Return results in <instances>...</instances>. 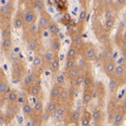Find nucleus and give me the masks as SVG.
Here are the masks:
<instances>
[{
	"label": "nucleus",
	"instance_id": "obj_1",
	"mask_svg": "<svg viewBox=\"0 0 126 126\" xmlns=\"http://www.w3.org/2000/svg\"><path fill=\"white\" fill-rule=\"evenodd\" d=\"M12 80L14 83H19L26 76V68L21 60H16L12 62Z\"/></svg>",
	"mask_w": 126,
	"mask_h": 126
},
{
	"label": "nucleus",
	"instance_id": "obj_2",
	"mask_svg": "<svg viewBox=\"0 0 126 126\" xmlns=\"http://www.w3.org/2000/svg\"><path fill=\"white\" fill-rule=\"evenodd\" d=\"M81 56H83L87 61H93L97 57V51L95 46L91 43H86L84 49L81 52Z\"/></svg>",
	"mask_w": 126,
	"mask_h": 126
},
{
	"label": "nucleus",
	"instance_id": "obj_3",
	"mask_svg": "<svg viewBox=\"0 0 126 126\" xmlns=\"http://www.w3.org/2000/svg\"><path fill=\"white\" fill-rule=\"evenodd\" d=\"M125 117H126V111H124L121 106H117L111 121L112 126H122V124L125 121Z\"/></svg>",
	"mask_w": 126,
	"mask_h": 126
},
{
	"label": "nucleus",
	"instance_id": "obj_4",
	"mask_svg": "<svg viewBox=\"0 0 126 126\" xmlns=\"http://www.w3.org/2000/svg\"><path fill=\"white\" fill-rule=\"evenodd\" d=\"M37 11L34 8H26L23 11V18H24V22L25 25H31V24H34L36 22L37 19Z\"/></svg>",
	"mask_w": 126,
	"mask_h": 126
},
{
	"label": "nucleus",
	"instance_id": "obj_5",
	"mask_svg": "<svg viewBox=\"0 0 126 126\" xmlns=\"http://www.w3.org/2000/svg\"><path fill=\"white\" fill-rule=\"evenodd\" d=\"M51 17L50 15L43 11L40 13L39 15V18H38V21H37V24H38V27H39V31L41 32V31H44V30H47V28H48L49 24L51 23Z\"/></svg>",
	"mask_w": 126,
	"mask_h": 126
},
{
	"label": "nucleus",
	"instance_id": "obj_6",
	"mask_svg": "<svg viewBox=\"0 0 126 126\" xmlns=\"http://www.w3.org/2000/svg\"><path fill=\"white\" fill-rule=\"evenodd\" d=\"M39 79V75L34 73V72H31L29 74H26V76L23 78L22 80V87L24 90H28L33 84H35L37 82V80Z\"/></svg>",
	"mask_w": 126,
	"mask_h": 126
},
{
	"label": "nucleus",
	"instance_id": "obj_7",
	"mask_svg": "<svg viewBox=\"0 0 126 126\" xmlns=\"http://www.w3.org/2000/svg\"><path fill=\"white\" fill-rule=\"evenodd\" d=\"M20 107L17 103H8L7 107H6V110H5V117L6 119L9 121L11 119H13L15 116H16L19 111H20Z\"/></svg>",
	"mask_w": 126,
	"mask_h": 126
},
{
	"label": "nucleus",
	"instance_id": "obj_8",
	"mask_svg": "<svg viewBox=\"0 0 126 126\" xmlns=\"http://www.w3.org/2000/svg\"><path fill=\"white\" fill-rule=\"evenodd\" d=\"M116 68V63L115 60H107L103 62V71L109 78L114 77V72Z\"/></svg>",
	"mask_w": 126,
	"mask_h": 126
},
{
	"label": "nucleus",
	"instance_id": "obj_9",
	"mask_svg": "<svg viewBox=\"0 0 126 126\" xmlns=\"http://www.w3.org/2000/svg\"><path fill=\"white\" fill-rule=\"evenodd\" d=\"M71 45L74 47V48H76L78 51H79V53H80L84 49L86 43L84 42V39L82 38V36L80 34H74L73 37H72V43H71Z\"/></svg>",
	"mask_w": 126,
	"mask_h": 126
},
{
	"label": "nucleus",
	"instance_id": "obj_10",
	"mask_svg": "<svg viewBox=\"0 0 126 126\" xmlns=\"http://www.w3.org/2000/svg\"><path fill=\"white\" fill-rule=\"evenodd\" d=\"M82 117V113L78 109L71 110L68 113V124H80V120Z\"/></svg>",
	"mask_w": 126,
	"mask_h": 126
},
{
	"label": "nucleus",
	"instance_id": "obj_11",
	"mask_svg": "<svg viewBox=\"0 0 126 126\" xmlns=\"http://www.w3.org/2000/svg\"><path fill=\"white\" fill-rule=\"evenodd\" d=\"M26 47H27V50L29 51L37 52L40 48V42L38 37H29L26 41Z\"/></svg>",
	"mask_w": 126,
	"mask_h": 126
},
{
	"label": "nucleus",
	"instance_id": "obj_12",
	"mask_svg": "<svg viewBox=\"0 0 126 126\" xmlns=\"http://www.w3.org/2000/svg\"><path fill=\"white\" fill-rule=\"evenodd\" d=\"M12 89L10 88V85L6 80L5 75H3V72H1V77H0V94L1 96H5Z\"/></svg>",
	"mask_w": 126,
	"mask_h": 126
},
{
	"label": "nucleus",
	"instance_id": "obj_13",
	"mask_svg": "<svg viewBox=\"0 0 126 126\" xmlns=\"http://www.w3.org/2000/svg\"><path fill=\"white\" fill-rule=\"evenodd\" d=\"M103 118H104V114L100 107H95L92 110V120L95 123V125L101 124L103 121Z\"/></svg>",
	"mask_w": 126,
	"mask_h": 126
},
{
	"label": "nucleus",
	"instance_id": "obj_14",
	"mask_svg": "<svg viewBox=\"0 0 126 126\" xmlns=\"http://www.w3.org/2000/svg\"><path fill=\"white\" fill-rule=\"evenodd\" d=\"M13 27L15 29H22L25 25V22H24V18H23V12H20L18 11L15 15V17L13 19Z\"/></svg>",
	"mask_w": 126,
	"mask_h": 126
},
{
	"label": "nucleus",
	"instance_id": "obj_15",
	"mask_svg": "<svg viewBox=\"0 0 126 126\" xmlns=\"http://www.w3.org/2000/svg\"><path fill=\"white\" fill-rule=\"evenodd\" d=\"M62 88H63V86H60V85H57V84H54V85L52 86V88H51V90H50V94H49L50 100L59 102V97H60Z\"/></svg>",
	"mask_w": 126,
	"mask_h": 126
},
{
	"label": "nucleus",
	"instance_id": "obj_16",
	"mask_svg": "<svg viewBox=\"0 0 126 126\" xmlns=\"http://www.w3.org/2000/svg\"><path fill=\"white\" fill-rule=\"evenodd\" d=\"M56 54L54 51H52L51 49L49 50H46L43 54H42V58H43V62H44V65L45 66H49L51 64V62L53 61V59L56 57Z\"/></svg>",
	"mask_w": 126,
	"mask_h": 126
},
{
	"label": "nucleus",
	"instance_id": "obj_17",
	"mask_svg": "<svg viewBox=\"0 0 126 126\" xmlns=\"http://www.w3.org/2000/svg\"><path fill=\"white\" fill-rule=\"evenodd\" d=\"M109 79L110 80H109V84H108V89L111 94H115V93H117V91L121 85V81L118 80L115 77H111V78H109Z\"/></svg>",
	"mask_w": 126,
	"mask_h": 126
},
{
	"label": "nucleus",
	"instance_id": "obj_18",
	"mask_svg": "<svg viewBox=\"0 0 126 126\" xmlns=\"http://www.w3.org/2000/svg\"><path fill=\"white\" fill-rule=\"evenodd\" d=\"M68 113H69V111L67 110L66 104L59 103L58 108H57V111H56V113H55V114H56V116H57L58 118H60L61 120H64L65 118H67Z\"/></svg>",
	"mask_w": 126,
	"mask_h": 126
},
{
	"label": "nucleus",
	"instance_id": "obj_19",
	"mask_svg": "<svg viewBox=\"0 0 126 126\" xmlns=\"http://www.w3.org/2000/svg\"><path fill=\"white\" fill-rule=\"evenodd\" d=\"M65 72V74H66V78H68V79H70L71 81L72 80H74L76 77H78L79 76L82 72H83V70L81 69V68H79L78 66H75L74 68H72V69H70V70H68V71H64Z\"/></svg>",
	"mask_w": 126,
	"mask_h": 126
},
{
	"label": "nucleus",
	"instance_id": "obj_20",
	"mask_svg": "<svg viewBox=\"0 0 126 126\" xmlns=\"http://www.w3.org/2000/svg\"><path fill=\"white\" fill-rule=\"evenodd\" d=\"M27 93L29 94V95L31 97H34V98H38L40 96V94H41V86L39 83H35L33 84L32 86H31L28 90H27Z\"/></svg>",
	"mask_w": 126,
	"mask_h": 126
},
{
	"label": "nucleus",
	"instance_id": "obj_21",
	"mask_svg": "<svg viewBox=\"0 0 126 126\" xmlns=\"http://www.w3.org/2000/svg\"><path fill=\"white\" fill-rule=\"evenodd\" d=\"M21 111H22V114L24 115V117L29 119L31 116L33 115L34 109H33V106H31V104L29 102H26L24 105L21 106Z\"/></svg>",
	"mask_w": 126,
	"mask_h": 126
},
{
	"label": "nucleus",
	"instance_id": "obj_22",
	"mask_svg": "<svg viewBox=\"0 0 126 126\" xmlns=\"http://www.w3.org/2000/svg\"><path fill=\"white\" fill-rule=\"evenodd\" d=\"M58 105H59V102L57 101H53V100H49V102L47 103L46 107H45V111L47 113H49L51 116L53 114L56 113L57 111V108H58Z\"/></svg>",
	"mask_w": 126,
	"mask_h": 126
},
{
	"label": "nucleus",
	"instance_id": "obj_23",
	"mask_svg": "<svg viewBox=\"0 0 126 126\" xmlns=\"http://www.w3.org/2000/svg\"><path fill=\"white\" fill-rule=\"evenodd\" d=\"M94 98V95H93V92L91 89H84L83 90V93H82V103L84 105H88L92 99Z\"/></svg>",
	"mask_w": 126,
	"mask_h": 126
},
{
	"label": "nucleus",
	"instance_id": "obj_24",
	"mask_svg": "<svg viewBox=\"0 0 126 126\" xmlns=\"http://www.w3.org/2000/svg\"><path fill=\"white\" fill-rule=\"evenodd\" d=\"M92 120V113H90L88 110H84L82 113V117L80 120V125L81 126H90Z\"/></svg>",
	"mask_w": 126,
	"mask_h": 126
},
{
	"label": "nucleus",
	"instance_id": "obj_25",
	"mask_svg": "<svg viewBox=\"0 0 126 126\" xmlns=\"http://www.w3.org/2000/svg\"><path fill=\"white\" fill-rule=\"evenodd\" d=\"M125 73H126V67H125V65H123V64H117L116 65V68H115V72H114V77L121 81V79L124 77Z\"/></svg>",
	"mask_w": 126,
	"mask_h": 126
},
{
	"label": "nucleus",
	"instance_id": "obj_26",
	"mask_svg": "<svg viewBox=\"0 0 126 126\" xmlns=\"http://www.w3.org/2000/svg\"><path fill=\"white\" fill-rule=\"evenodd\" d=\"M68 101L70 100V93H69V89H66L63 87L61 90V94H60V97H59V103L62 104H66Z\"/></svg>",
	"mask_w": 126,
	"mask_h": 126
},
{
	"label": "nucleus",
	"instance_id": "obj_27",
	"mask_svg": "<svg viewBox=\"0 0 126 126\" xmlns=\"http://www.w3.org/2000/svg\"><path fill=\"white\" fill-rule=\"evenodd\" d=\"M18 95H19V92L17 90H14L12 89L9 93H7L5 95V99L8 103H16L17 101V98H18Z\"/></svg>",
	"mask_w": 126,
	"mask_h": 126
},
{
	"label": "nucleus",
	"instance_id": "obj_28",
	"mask_svg": "<svg viewBox=\"0 0 126 126\" xmlns=\"http://www.w3.org/2000/svg\"><path fill=\"white\" fill-rule=\"evenodd\" d=\"M0 12H1L2 16H8L13 12V3L12 2H7L6 4L2 5L0 8Z\"/></svg>",
	"mask_w": 126,
	"mask_h": 126
},
{
	"label": "nucleus",
	"instance_id": "obj_29",
	"mask_svg": "<svg viewBox=\"0 0 126 126\" xmlns=\"http://www.w3.org/2000/svg\"><path fill=\"white\" fill-rule=\"evenodd\" d=\"M33 109H34V113L38 114V115H42L43 111V101L41 98H36L34 100V105H33Z\"/></svg>",
	"mask_w": 126,
	"mask_h": 126
},
{
	"label": "nucleus",
	"instance_id": "obj_30",
	"mask_svg": "<svg viewBox=\"0 0 126 126\" xmlns=\"http://www.w3.org/2000/svg\"><path fill=\"white\" fill-rule=\"evenodd\" d=\"M47 31H48L49 34H50L51 36L55 37L57 34H59V32H60V28H59V26H58V24H57L56 22L51 21V23L49 24L48 28H47Z\"/></svg>",
	"mask_w": 126,
	"mask_h": 126
},
{
	"label": "nucleus",
	"instance_id": "obj_31",
	"mask_svg": "<svg viewBox=\"0 0 126 126\" xmlns=\"http://www.w3.org/2000/svg\"><path fill=\"white\" fill-rule=\"evenodd\" d=\"M50 49L52 51H54L56 54L59 53V51L61 49V41L59 40V38L53 37V39L51 40V43H50Z\"/></svg>",
	"mask_w": 126,
	"mask_h": 126
},
{
	"label": "nucleus",
	"instance_id": "obj_32",
	"mask_svg": "<svg viewBox=\"0 0 126 126\" xmlns=\"http://www.w3.org/2000/svg\"><path fill=\"white\" fill-rule=\"evenodd\" d=\"M94 83V77L91 73L89 72H86L85 73V79H84V83H83V86H84V89H90L91 86L93 85Z\"/></svg>",
	"mask_w": 126,
	"mask_h": 126
},
{
	"label": "nucleus",
	"instance_id": "obj_33",
	"mask_svg": "<svg viewBox=\"0 0 126 126\" xmlns=\"http://www.w3.org/2000/svg\"><path fill=\"white\" fill-rule=\"evenodd\" d=\"M59 68H60V59H59V56L56 55V57L53 59L51 64L49 65V69H50L51 72L56 73V72H58Z\"/></svg>",
	"mask_w": 126,
	"mask_h": 126
},
{
	"label": "nucleus",
	"instance_id": "obj_34",
	"mask_svg": "<svg viewBox=\"0 0 126 126\" xmlns=\"http://www.w3.org/2000/svg\"><path fill=\"white\" fill-rule=\"evenodd\" d=\"M78 56H79V51H78L76 48L71 45L69 47V49L67 51V54H66V58L67 59H78Z\"/></svg>",
	"mask_w": 126,
	"mask_h": 126
},
{
	"label": "nucleus",
	"instance_id": "obj_35",
	"mask_svg": "<svg viewBox=\"0 0 126 126\" xmlns=\"http://www.w3.org/2000/svg\"><path fill=\"white\" fill-rule=\"evenodd\" d=\"M12 45H13V40L11 37L2 39V41H1V47L4 51H9L12 48Z\"/></svg>",
	"mask_w": 126,
	"mask_h": 126
},
{
	"label": "nucleus",
	"instance_id": "obj_36",
	"mask_svg": "<svg viewBox=\"0 0 126 126\" xmlns=\"http://www.w3.org/2000/svg\"><path fill=\"white\" fill-rule=\"evenodd\" d=\"M84 79H85V73L82 72L79 76L76 77L74 80L71 81L72 86H74V87H80L81 85H83V83H84Z\"/></svg>",
	"mask_w": 126,
	"mask_h": 126
},
{
	"label": "nucleus",
	"instance_id": "obj_37",
	"mask_svg": "<svg viewBox=\"0 0 126 126\" xmlns=\"http://www.w3.org/2000/svg\"><path fill=\"white\" fill-rule=\"evenodd\" d=\"M65 79H66L65 72H59V73H57V75L55 77V84L63 86V84L65 82Z\"/></svg>",
	"mask_w": 126,
	"mask_h": 126
},
{
	"label": "nucleus",
	"instance_id": "obj_38",
	"mask_svg": "<svg viewBox=\"0 0 126 126\" xmlns=\"http://www.w3.org/2000/svg\"><path fill=\"white\" fill-rule=\"evenodd\" d=\"M26 102H28V97H27V95H26V92H19V95H18V98H17L16 103H17L19 106H22V105H24Z\"/></svg>",
	"mask_w": 126,
	"mask_h": 126
},
{
	"label": "nucleus",
	"instance_id": "obj_39",
	"mask_svg": "<svg viewBox=\"0 0 126 126\" xmlns=\"http://www.w3.org/2000/svg\"><path fill=\"white\" fill-rule=\"evenodd\" d=\"M33 67L34 68H38L42 65H44V62H43V58H42V55L40 54H36L34 59H33Z\"/></svg>",
	"mask_w": 126,
	"mask_h": 126
},
{
	"label": "nucleus",
	"instance_id": "obj_40",
	"mask_svg": "<svg viewBox=\"0 0 126 126\" xmlns=\"http://www.w3.org/2000/svg\"><path fill=\"white\" fill-rule=\"evenodd\" d=\"M77 66V59H67L65 61V71H68Z\"/></svg>",
	"mask_w": 126,
	"mask_h": 126
},
{
	"label": "nucleus",
	"instance_id": "obj_41",
	"mask_svg": "<svg viewBox=\"0 0 126 126\" xmlns=\"http://www.w3.org/2000/svg\"><path fill=\"white\" fill-rule=\"evenodd\" d=\"M69 93H70V100L71 101L75 100L78 97V95H79V87L71 86V88L69 89Z\"/></svg>",
	"mask_w": 126,
	"mask_h": 126
},
{
	"label": "nucleus",
	"instance_id": "obj_42",
	"mask_svg": "<svg viewBox=\"0 0 126 126\" xmlns=\"http://www.w3.org/2000/svg\"><path fill=\"white\" fill-rule=\"evenodd\" d=\"M39 14L44 11V4L42 0H35L34 1V7H33Z\"/></svg>",
	"mask_w": 126,
	"mask_h": 126
},
{
	"label": "nucleus",
	"instance_id": "obj_43",
	"mask_svg": "<svg viewBox=\"0 0 126 126\" xmlns=\"http://www.w3.org/2000/svg\"><path fill=\"white\" fill-rule=\"evenodd\" d=\"M114 23H115L114 18L105 20V23H104V28H105V30L108 31V32H110V31L112 30V28L114 27Z\"/></svg>",
	"mask_w": 126,
	"mask_h": 126
},
{
	"label": "nucleus",
	"instance_id": "obj_44",
	"mask_svg": "<svg viewBox=\"0 0 126 126\" xmlns=\"http://www.w3.org/2000/svg\"><path fill=\"white\" fill-rule=\"evenodd\" d=\"M1 37H2V39L10 38L11 37V29L9 27L1 28Z\"/></svg>",
	"mask_w": 126,
	"mask_h": 126
},
{
	"label": "nucleus",
	"instance_id": "obj_45",
	"mask_svg": "<svg viewBox=\"0 0 126 126\" xmlns=\"http://www.w3.org/2000/svg\"><path fill=\"white\" fill-rule=\"evenodd\" d=\"M51 117V115L49 114V113H47L45 110H44V112L42 113V115H41V119H42V122H47L48 121V119Z\"/></svg>",
	"mask_w": 126,
	"mask_h": 126
},
{
	"label": "nucleus",
	"instance_id": "obj_46",
	"mask_svg": "<svg viewBox=\"0 0 126 126\" xmlns=\"http://www.w3.org/2000/svg\"><path fill=\"white\" fill-rule=\"evenodd\" d=\"M104 17H105V20H108V19L113 18V15H112L111 10H109V9L105 10V12H104Z\"/></svg>",
	"mask_w": 126,
	"mask_h": 126
},
{
	"label": "nucleus",
	"instance_id": "obj_47",
	"mask_svg": "<svg viewBox=\"0 0 126 126\" xmlns=\"http://www.w3.org/2000/svg\"><path fill=\"white\" fill-rule=\"evenodd\" d=\"M86 15H87L86 10H82V11L80 12V14H79V22H84V21H85Z\"/></svg>",
	"mask_w": 126,
	"mask_h": 126
},
{
	"label": "nucleus",
	"instance_id": "obj_48",
	"mask_svg": "<svg viewBox=\"0 0 126 126\" xmlns=\"http://www.w3.org/2000/svg\"><path fill=\"white\" fill-rule=\"evenodd\" d=\"M116 4L121 9V8H123L126 5V0H116Z\"/></svg>",
	"mask_w": 126,
	"mask_h": 126
},
{
	"label": "nucleus",
	"instance_id": "obj_49",
	"mask_svg": "<svg viewBox=\"0 0 126 126\" xmlns=\"http://www.w3.org/2000/svg\"><path fill=\"white\" fill-rule=\"evenodd\" d=\"M126 28H125V22L124 21H121L120 22V25H119V32H122L124 31Z\"/></svg>",
	"mask_w": 126,
	"mask_h": 126
},
{
	"label": "nucleus",
	"instance_id": "obj_50",
	"mask_svg": "<svg viewBox=\"0 0 126 126\" xmlns=\"http://www.w3.org/2000/svg\"><path fill=\"white\" fill-rule=\"evenodd\" d=\"M121 40H122V42H123V43H126V29L123 31V34H122Z\"/></svg>",
	"mask_w": 126,
	"mask_h": 126
},
{
	"label": "nucleus",
	"instance_id": "obj_51",
	"mask_svg": "<svg viewBox=\"0 0 126 126\" xmlns=\"http://www.w3.org/2000/svg\"><path fill=\"white\" fill-rule=\"evenodd\" d=\"M121 107L123 108V110H124V111H126V97H125V99H124V101H123V103H122Z\"/></svg>",
	"mask_w": 126,
	"mask_h": 126
},
{
	"label": "nucleus",
	"instance_id": "obj_52",
	"mask_svg": "<svg viewBox=\"0 0 126 126\" xmlns=\"http://www.w3.org/2000/svg\"><path fill=\"white\" fill-rule=\"evenodd\" d=\"M72 126H78V125H79V124H71Z\"/></svg>",
	"mask_w": 126,
	"mask_h": 126
},
{
	"label": "nucleus",
	"instance_id": "obj_53",
	"mask_svg": "<svg viewBox=\"0 0 126 126\" xmlns=\"http://www.w3.org/2000/svg\"><path fill=\"white\" fill-rule=\"evenodd\" d=\"M95 1H96V2H100V1H101V0H95Z\"/></svg>",
	"mask_w": 126,
	"mask_h": 126
},
{
	"label": "nucleus",
	"instance_id": "obj_54",
	"mask_svg": "<svg viewBox=\"0 0 126 126\" xmlns=\"http://www.w3.org/2000/svg\"><path fill=\"white\" fill-rule=\"evenodd\" d=\"M125 97H126V96H125Z\"/></svg>",
	"mask_w": 126,
	"mask_h": 126
}]
</instances>
